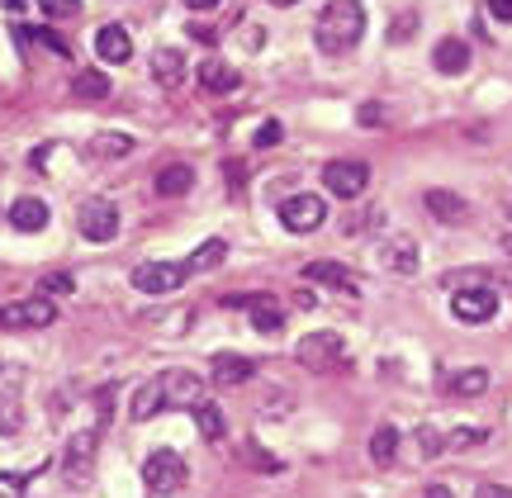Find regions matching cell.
<instances>
[{"instance_id":"obj_1","label":"cell","mask_w":512,"mask_h":498,"mask_svg":"<svg viewBox=\"0 0 512 498\" xmlns=\"http://www.w3.org/2000/svg\"><path fill=\"white\" fill-rule=\"evenodd\" d=\"M361 38H366V10H361L356 0H328L318 24H313V43L328 57H342V53H351Z\"/></svg>"},{"instance_id":"obj_2","label":"cell","mask_w":512,"mask_h":498,"mask_svg":"<svg viewBox=\"0 0 512 498\" xmlns=\"http://www.w3.org/2000/svg\"><path fill=\"white\" fill-rule=\"evenodd\" d=\"M185 480H190V465H185L181 451H171V446H162V451H152L143 461V484H147V494H157V498H171V494H181Z\"/></svg>"},{"instance_id":"obj_3","label":"cell","mask_w":512,"mask_h":498,"mask_svg":"<svg viewBox=\"0 0 512 498\" xmlns=\"http://www.w3.org/2000/svg\"><path fill=\"white\" fill-rule=\"evenodd\" d=\"M294 361L313 375H328L347 361V342L337 337V332H309V337H299V347H294Z\"/></svg>"},{"instance_id":"obj_4","label":"cell","mask_w":512,"mask_h":498,"mask_svg":"<svg viewBox=\"0 0 512 498\" xmlns=\"http://www.w3.org/2000/svg\"><path fill=\"white\" fill-rule=\"evenodd\" d=\"M190 276H195L190 261H143V266L133 271V290H138V295H171V290H181Z\"/></svg>"},{"instance_id":"obj_5","label":"cell","mask_w":512,"mask_h":498,"mask_svg":"<svg viewBox=\"0 0 512 498\" xmlns=\"http://www.w3.org/2000/svg\"><path fill=\"white\" fill-rule=\"evenodd\" d=\"M323 219H328L323 195H304V190H299L290 200H280V228H285V233H318Z\"/></svg>"},{"instance_id":"obj_6","label":"cell","mask_w":512,"mask_h":498,"mask_svg":"<svg viewBox=\"0 0 512 498\" xmlns=\"http://www.w3.org/2000/svg\"><path fill=\"white\" fill-rule=\"evenodd\" d=\"M57 318L53 299L48 295H34V299H15V304H0V328L5 332H19V328H48Z\"/></svg>"},{"instance_id":"obj_7","label":"cell","mask_w":512,"mask_h":498,"mask_svg":"<svg viewBox=\"0 0 512 498\" xmlns=\"http://www.w3.org/2000/svg\"><path fill=\"white\" fill-rule=\"evenodd\" d=\"M323 181H328V190L337 195V200H361V195H366V185H370V166L342 157V162L323 166Z\"/></svg>"},{"instance_id":"obj_8","label":"cell","mask_w":512,"mask_h":498,"mask_svg":"<svg viewBox=\"0 0 512 498\" xmlns=\"http://www.w3.org/2000/svg\"><path fill=\"white\" fill-rule=\"evenodd\" d=\"M76 228L86 242H114L119 238V209L110 200H86L76 214Z\"/></svg>"},{"instance_id":"obj_9","label":"cell","mask_w":512,"mask_h":498,"mask_svg":"<svg viewBox=\"0 0 512 498\" xmlns=\"http://www.w3.org/2000/svg\"><path fill=\"white\" fill-rule=\"evenodd\" d=\"M451 314L460 323H489L498 314L494 285H470V290H451Z\"/></svg>"},{"instance_id":"obj_10","label":"cell","mask_w":512,"mask_h":498,"mask_svg":"<svg viewBox=\"0 0 512 498\" xmlns=\"http://www.w3.org/2000/svg\"><path fill=\"white\" fill-rule=\"evenodd\" d=\"M219 304H228V309H247L256 332H280L285 328V309H280L271 295H219Z\"/></svg>"},{"instance_id":"obj_11","label":"cell","mask_w":512,"mask_h":498,"mask_svg":"<svg viewBox=\"0 0 512 498\" xmlns=\"http://www.w3.org/2000/svg\"><path fill=\"white\" fill-rule=\"evenodd\" d=\"M95 442H100V432L86 427V432H76L72 442H67V456H62V470H67V480L72 484H86L91 480V465H95Z\"/></svg>"},{"instance_id":"obj_12","label":"cell","mask_w":512,"mask_h":498,"mask_svg":"<svg viewBox=\"0 0 512 498\" xmlns=\"http://www.w3.org/2000/svg\"><path fill=\"white\" fill-rule=\"evenodd\" d=\"M166 408H195L204 399V380L195 370H162Z\"/></svg>"},{"instance_id":"obj_13","label":"cell","mask_w":512,"mask_h":498,"mask_svg":"<svg viewBox=\"0 0 512 498\" xmlns=\"http://www.w3.org/2000/svg\"><path fill=\"white\" fill-rule=\"evenodd\" d=\"M304 280H313V285H328V290H337V295H347V299H361V280L351 276L347 266H337V261H309Z\"/></svg>"},{"instance_id":"obj_14","label":"cell","mask_w":512,"mask_h":498,"mask_svg":"<svg viewBox=\"0 0 512 498\" xmlns=\"http://www.w3.org/2000/svg\"><path fill=\"white\" fill-rule=\"evenodd\" d=\"M95 57L105 62V67H119L133 57V38H128L124 24H105L100 34H95Z\"/></svg>"},{"instance_id":"obj_15","label":"cell","mask_w":512,"mask_h":498,"mask_svg":"<svg viewBox=\"0 0 512 498\" xmlns=\"http://www.w3.org/2000/svg\"><path fill=\"white\" fill-rule=\"evenodd\" d=\"M380 261H384V271H394V276H418V242L413 238H384L380 247Z\"/></svg>"},{"instance_id":"obj_16","label":"cell","mask_w":512,"mask_h":498,"mask_svg":"<svg viewBox=\"0 0 512 498\" xmlns=\"http://www.w3.org/2000/svg\"><path fill=\"white\" fill-rule=\"evenodd\" d=\"M432 67H437L441 76L470 72V43H465V38H441L437 48H432Z\"/></svg>"},{"instance_id":"obj_17","label":"cell","mask_w":512,"mask_h":498,"mask_svg":"<svg viewBox=\"0 0 512 498\" xmlns=\"http://www.w3.org/2000/svg\"><path fill=\"white\" fill-rule=\"evenodd\" d=\"M195 76H200V86L209 95L238 91V67H228V62H219V57H204L200 67H195Z\"/></svg>"},{"instance_id":"obj_18","label":"cell","mask_w":512,"mask_h":498,"mask_svg":"<svg viewBox=\"0 0 512 498\" xmlns=\"http://www.w3.org/2000/svg\"><path fill=\"white\" fill-rule=\"evenodd\" d=\"M152 76H157V86H166V91H181L185 86V53L157 48V53H152Z\"/></svg>"},{"instance_id":"obj_19","label":"cell","mask_w":512,"mask_h":498,"mask_svg":"<svg viewBox=\"0 0 512 498\" xmlns=\"http://www.w3.org/2000/svg\"><path fill=\"white\" fill-rule=\"evenodd\" d=\"M10 223H15V233H43L48 228V204L38 195H24V200L10 204Z\"/></svg>"},{"instance_id":"obj_20","label":"cell","mask_w":512,"mask_h":498,"mask_svg":"<svg viewBox=\"0 0 512 498\" xmlns=\"http://www.w3.org/2000/svg\"><path fill=\"white\" fill-rule=\"evenodd\" d=\"M166 408V394H162V375H152L147 385H138V394H133V423H147V418H157Z\"/></svg>"},{"instance_id":"obj_21","label":"cell","mask_w":512,"mask_h":498,"mask_svg":"<svg viewBox=\"0 0 512 498\" xmlns=\"http://www.w3.org/2000/svg\"><path fill=\"white\" fill-rule=\"evenodd\" d=\"M252 370L256 366L247 356H238V351H219V356H214V380H219V385H247Z\"/></svg>"},{"instance_id":"obj_22","label":"cell","mask_w":512,"mask_h":498,"mask_svg":"<svg viewBox=\"0 0 512 498\" xmlns=\"http://www.w3.org/2000/svg\"><path fill=\"white\" fill-rule=\"evenodd\" d=\"M190 413H195V423H200V437H204V442H223V437H228V418H223L219 404L200 399V404L190 408Z\"/></svg>"},{"instance_id":"obj_23","label":"cell","mask_w":512,"mask_h":498,"mask_svg":"<svg viewBox=\"0 0 512 498\" xmlns=\"http://www.w3.org/2000/svg\"><path fill=\"white\" fill-rule=\"evenodd\" d=\"M72 95L76 100H105L110 95V76L100 72V67H81L72 76Z\"/></svg>"},{"instance_id":"obj_24","label":"cell","mask_w":512,"mask_h":498,"mask_svg":"<svg viewBox=\"0 0 512 498\" xmlns=\"http://www.w3.org/2000/svg\"><path fill=\"white\" fill-rule=\"evenodd\" d=\"M446 389H451L456 399H475V394H484V389H489V370H484V366H465V370H456V375L446 380Z\"/></svg>"},{"instance_id":"obj_25","label":"cell","mask_w":512,"mask_h":498,"mask_svg":"<svg viewBox=\"0 0 512 498\" xmlns=\"http://www.w3.org/2000/svg\"><path fill=\"white\" fill-rule=\"evenodd\" d=\"M195 185V166H162L157 171V195H166V200H176V195H185Z\"/></svg>"},{"instance_id":"obj_26","label":"cell","mask_w":512,"mask_h":498,"mask_svg":"<svg viewBox=\"0 0 512 498\" xmlns=\"http://www.w3.org/2000/svg\"><path fill=\"white\" fill-rule=\"evenodd\" d=\"M427 209H432L441 223H465V214H470V209H465V200H460V195H451V190H427Z\"/></svg>"},{"instance_id":"obj_27","label":"cell","mask_w":512,"mask_h":498,"mask_svg":"<svg viewBox=\"0 0 512 498\" xmlns=\"http://www.w3.org/2000/svg\"><path fill=\"white\" fill-rule=\"evenodd\" d=\"M394 456H399V432H394V427H375V437H370V461L394 465Z\"/></svg>"},{"instance_id":"obj_28","label":"cell","mask_w":512,"mask_h":498,"mask_svg":"<svg viewBox=\"0 0 512 498\" xmlns=\"http://www.w3.org/2000/svg\"><path fill=\"white\" fill-rule=\"evenodd\" d=\"M223 257H228V242L209 238V242H200V252L190 257V271H214V266H223Z\"/></svg>"},{"instance_id":"obj_29","label":"cell","mask_w":512,"mask_h":498,"mask_svg":"<svg viewBox=\"0 0 512 498\" xmlns=\"http://www.w3.org/2000/svg\"><path fill=\"white\" fill-rule=\"evenodd\" d=\"M133 152V138L128 133H100L95 138V157H128Z\"/></svg>"},{"instance_id":"obj_30","label":"cell","mask_w":512,"mask_h":498,"mask_svg":"<svg viewBox=\"0 0 512 498\" xmlns=\"http://www.w3.org/2000/svg\"><path fill=\"white\" fill-rule=\"evenodd\" d=\"M479 442H489L484 427H451V432H446V446H451V451H470V446H479Z\"/></svg>"},{"instance_id":"obj_31","label":"cell","mask_w":512,"mask_h":498,"mask_svg":"<svg viewBox=\"0 0 512 498\" xmlns=\"http://www.w3.org/2000/svg\"><path fill=\"white\" fill-rule=\"evenodd\" d=\"M19 427H24V413H19V399H0V437H15Z\"/></svg>"},{"instance_id":"obj_32","label":"cell","mask_w":512,"mask_h":498,"mask_svg":"<svg viewBox=\"0 0 512 498\" xmlns=\"http://www.w3.org/2000/svg\"><path fill=\"white\" fill-rule=\"evenodd\" d=\"M76 280L67 276V271H53V276H43V285H38V295H72Z\"/></svg>"},{"instance_id":"obj_33","label":"cell","mask_w":512,"mask_h":498,"mask_svg":"<svg viewBox=\"0 0 512 498\" xmlns=\"http://www.w3.org/2000/svg\"><path fill=\"white\" fill-rule=\"evenodd\" d=\"M38 10L48 19H72L81 10V0H38Z\"/></svg>"},{"instance_id":"obj_34","label":"cell","mask_w":512,"mask_h":498,"mask_svg":"<svg viewBox=\"0 0 512 498\" xmlns=\"http://www.w3.org/2000/svg\"><path fill=\"white\" fill-rule=\"evenodd\" d=\"M418 446H422V456H441V451H446V437H441L437 427H418Z\"/></svg>"},{"instance_id":"obj_35","label":"cell","mask_w":512,"mask_h":498,"mask_svg":"<svg viewBox=\"0 0 512 498\" xmlns=\"http://www.w3.org/2000/svg\"><path fill=\"white\" fill-rule=\"evenodd\" d=\"M280 138H285V129H280L275 119H266V124L256 129V148H280Z\"/></svg>"},{"instance_id":"obj_36","label":"cell","mask_w":512,"mask_h":498,"mask_svg":"<svg viewBox=\"0 0 512 498\" xmlns=\"http://www.w3.org/2000/svg\"><path fill=\"white\" fill-rule=\"evenodd\" d=\"M0 498H24V475H0Z\"/></svg>"},{"instance_id":"obj_37","label":"cell","mask_w":512,"mask_h":498,"mask_svg":"<svg viewBox=\"0 0 512 498\" xmlns=\"http://www.w3.org/2000/svg\"><path fill=\"white\" fill-rule=\"evenodd\" d=\"M413 29H418V15H413V19L399 15V19H394V29H389V43H403V38L413 34Z\"/></svg>"},{"instance_id":"obj_38","label":"cell","mask_w":512,"mask_h":498,"mask_svg":"<svg viewBox=\"0 0 512 498\" xmlns=\"http://www.w3.org/2000/svg\"><path fill=\"white\" fill-rule=\"evenodd\" d=\"M247 461H252V465H261V470H280V461H271L266 451H256L252 442H247Z\"/></svg>"},{"instance_id":"obj_39","label":"cell","mask_w":512,"mask_h":498,"mask_svg":"<svg viewBox=\"0 0 512 498\" xmlns=\"http://www.w3.org/2000/svg\"><path fill=\"white\" fill-rule=\"evenodd\" d=\"M489 15H494L498 24H512V0H489Z\"/></svg>"},{"instance_id":"obj_40","label":"cell","mask_w":512,"mask_h":498,"mask_svg":"<svg viewBox=\"0 0 512 498\" xmlns=\"http://www.w3.org/2000/svg\"><path fill=\"white\" fill-rule=\"evenodd\" d=\"M475 498H512V489H503V484H479Z\"/></svg>"},{"instance_id":"obj_41","label":"cell","mask_w":512,"mask_h":498,"mask_svg":"<svg viewBox=\"0 0 512 498\" xmlns=\"http://www.w3.org/2000/svg\"><path fill=\"white\" fill-rule=\"evenodd\" d=\"M494 285H503V290H512V257L503 261V266H498L494 271Z\"/></svg>"},{"instance_id":"obj_42","label":"cell","mask_w":512,"mask_h":498,"mask_svg":"<svg viewBox=\"0 0 512 498\" xmlns=\"http://www.w3.org/2000/svg\"><path fill=\"white\" fill-rule=\"evenodd\" d=\"M356 119H361V124H366V129H370V124H380L384 114L375 110V105H361V110H356Z\"/></svg>"},{"instance_id":"obj_43","label":"cell","mask_w":512,"mask_h":498,"mask_svg":"<svg viewBox=\"0 0 512 498\" xmlns=\"http://www.w3.org/2000/svg\"><path fill=\"white\" fill-rule=\"evenodd\" d=\"M190 29H195V38H200V43H214V38H219L209 24H190Z\"/></svg>"},{"instance_id":"obj_44","label":"cell","mask_w":512,"mask_h":498,"mask_svg":"<svg viewBox=\"0 0 512 498\" xmlns=\"http://www.w3.org/2000/svg\"><path fill=\"white\" fill-rule=\"evenodd\" d=\"M214 5H223V0H185V10H214Z\"/></svg>"},{"instance_id":"obj_45","label":"cell","mask_w":512,"mask_h":498,"mask_svg":"<svg viewBox=\"0 0 512 498\" xmlns=\"http://www.w3.org/2000/svg\"><path fill=\"white\" fill-rule=\"evenodd\" d=\"M427 498H451V494L446 489H427Z\"/></svg>"},{"instance_id":"obj_46","label":"cell","mask_w":512,"mask_h":498,"mask_svg":"<svg viewBox=\"0 0 512 498\" xmlns=\"http://www.w3.org/2000/svg\"><path fill=\"white\" fill-rule=\"evenodd\" d=\"M266 5H280V10H285V5H294V0H266Z\"/></svg>"},{"instance_id":"obj_47","label":"cell","mask_w":512,"mask_h":498,"mask_svg":"<svg viewBox=\"0 0 512 498\" xmlns=\"http://www.w3.org/2000/svg\"><path fill=\"white\" fill-rule=\"evenodd\" d=\"M5 5H10V10H19V5H24V0H5Z\"/></svg>"}]
</instances>
